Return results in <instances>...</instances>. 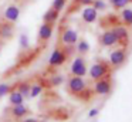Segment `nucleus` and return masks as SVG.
Instances as JSON below:
<instances>
[{
	"label": "nucleus",
	"mask_w": 132,
	"mask_h": 122,
	"mask_svg": "<svg viewBox=\"0 0 132 122\" xmlns=\"http://www.w3.org/2000/svg\"><path fill=\"white\" fill-rule=\"evenodd\" d=\"M67 90L71 95L77 96L82 101H88L92 95L91 90H88V87H87V81L84 79V77L71 75L68 82H67Z\"/></svg>",
	"instance_id": "nucleus-1"
},
{
	"label": "nucleus",
	"mask_w": 132,
	"mask_h": 122,
	"mask_svg": "<svg viewBox=\"0 0 132 122\" xmlns=\"http://www.w3.org/2000/svg\"><path fill=\"white\" fill-rule=\"evenodd\" d=\"M109 71H111V64L106 61H97L95 64H92V67L89 68V77L91 79L97 81L101 79L104 77L109 75Z\"/></svg>",
	"instance_id": "nucleus-2"
},
{
	"label": "nucleus",
	"mask_w": 132,
	"mask_h": 122,
	"mask_svg": "<svg viewBox=\"0 0 132 122\" xmlns=\"http://www.w3.org/2000/svg\"><path fill=\"white\" fill-rule=\"evenodd\" d=\"M71 75H75V77H85L88 70H87V62L84 60L82 55H78L74 58L71 64Z\"/></svg>",
	"instance_id": "nucleus-3"
},
{
	"label": "nucleus",
	"mask_w": 132,
	"mask_h": 122,
	"mask_svg": "<svg viewBox=\"0 0 132 122\" xmlns=\"http://www.w3.org/2000/svg\"><path fill=\"white\" fill-rule=\"evenodd\" d=\"M67 58H68V55H67L64 48H60V47L54 48V51H53L51 55H50L48 65L50 67H60V65H63L64 62L67 61Z\"/></svg>",
	"instance_id": "nucleus-4"
},
{
	"label": "nucleus",
	"mask_w": 132,
	"mask_h": 122,
	"mask_svg": "<svg viewBox=\"0 0 132 122\" xmlns=\"http://www.w3.org/2000/svg\"><path fill=\"white\" fill-rule=\"evenodd\" d=\"M111 87H112L111 78H109V75H106V77H104V78L95 81L94 92L98 94V95H106V94H109V91H111Z\"/></svg>",
	"instance_id": "nucleus-5"
},
{
	"label": "nucleus",
	"mask_w": 132,
	"mask_h": 122,
	"mask_svg": "<svg viewBox=\"0 0 132 122\" xmlns=\"http://www.w3.org/2000/svg\"><path fill=\"white\" fill-rule=\"evenodd\" d=\"M125 60H126L125 48H118V50L112 51L111 55H109V64L117 68V67H121V65L125 62Z\"/></svg>",
	"instance_id": "nucleus-6"
},
{
	"label": "nucleus",
	"mask_w": 132,
	"mask_h": 122,
	"mask_svg": "<svg viewBox=\"0 0 132 122\" xmlns=\"http://www.w3.org/2000/svg\"><path fill=\"white\" fill-rule=\"evenodd\" d=\"M53 28H54V24H51V23H44L40 26V28H38V34H37V40L40 43H46L48 41L50 38H51L53 36Z\"/></svg>",
	"instance_id": "nucleus-7"
},
{
	"label": "nucleus",
	"mask_w": 132,
	"mask_h": 122,
	"mask_svg": "<svg viewBox=\"0 0 132 122\" xmlns=\"http://www.w3.org/2000/svg\"><path fill=\"white\" fill-rule=\"evenodd\" d=\"M20 17V9L19 6L16 4H10L4 9L3 11V20L4 21H9V23H16Z\"/></svg>",
	"instance_id": "nucleus-8"
},
{
	"label": "nucleus",
	"mask_w": 132,
	"mask_h": 122,
	"mask_svg": "<svg viewBox=\"0 0 132 122\" xmlns=\"http://www.w3.org/2000/svg\"><path fill=\"white\" fill-rule=\"evenodd\" d=\"M100 43L104 47H112V45L118 44V38H117V36H115V33L112 30H106L101 34Z\"/></svg>",
	"instance_id": "nucleus-9"
},
{
	"label": "nucleus",
	"mask_w": 132,
	"mask_h": 122,
	"mask_svg": "<svg viewBox=\"0 0 132 122\" xmlns=\"http://www.w3.org/2000/svg\"><path fill=\"white\" fill-rule=\"evenodd\" d=\"M61 41L65 45H74L75 43L78 41L77 31L72 30V28H65V30L63 31V34H61Z\"/></svg>",
	"instance_id": "nucleus-10"
},
{
	"label": "nucleus",
	"mask_w": 132,
	"mask_h": 122,
	"mask_svg": "<svg viewBox=\"0 0 132 122\" xmlns=\"http://www.w3.org/2000/svg\"><path fill=\"white\" fill-rule=\"evenodd\" d=\"M14 34V27L13 23L9 21H2L0 23V38L2 40H10Z\"/></svg>",
	"instance_id": "nucleus-11"
},
{
	"label": "nucleus",
	"mask_w": 132,
	"mask_h": 122,
	"mask_svg": "<svg viewBox=\"0 0 132 122\" xmlns=\"http://www.w3.org/2000/svg\"><path fill=\"white\" fill-rule=\"evenodd\" d=\"M112 31L115 33V36H117V38H118V44H121V45L125 47L126 43H128V38H129L128 30H126L123 26H117V27L112 28Z\"/></svg>",
	"instance_id": "nucleus-12"
},
{
	"label": "nucleus",
	"mask_w": 132,
	"mask_h": 122,
	"mask_svg": "<svg viewBox=\"0 0 132 122\" xmlns=\"http://www.w3.org/2000/svg\"><path fill=\"white\" fill-rule=\"evenodd\" d=\"M30 113V109L27 107H24L23 104L20 105H12V108H10V115L13 116V118H24L26 115H29Z\"/></svg>",
	"instance_id": "nucleus-13"
},
{
	"label": "nucleus",
	"mask_w": 132,
	"mask_h": 122,
	"mask_svg": "<svg viewBox=\"0 0 132 122\" xmlns=\"http://www.w3.org/2000/svg\"><path fill=\"white\" fill-rule=\"evenodd\" d=\"M81 17H82V20L85 23H94L98 17V11L92 6H87L82 10V13H81Z\"/></svg>",
	"instance_id": "nucleus-14"
},
{
	"label": "nucleus",
	"mask_w": 132,
	"mask_h": 122,
	"mask_svg": "<svg viewBox=\"0 0 132 122\" xmlns=\"http://www.w3.org/2000/svg\"><path fill=\"white\" fill-rule=\"evenodd\" d=\"M58 17H60V11H57V10H54L53 7H50L48 10L43 14V21L54 24V23L58 20Z\"/></svg>",
	"instance_id": "nucleus-15"
},
{
	"label": "nucleus",
	"mask_w": 132,
	"mask_h": 122,
	"mask_svg": "<svg viewBox=\"0 0 132 122\" xmlns=\"http://www.w3.org/2000/svg\"><path fill=\"white\" fill-rule=\"evenodd\" d=\"M9 102H10V105H20L24 102V96L17 90H13L9 92Z\"/></svg>",
	"instance_id": "nucleus-16"
},
{
	"label": "nucleus",
	"mask_w": 132,
	"mask_h": 122,
	"mask_svg": "<svg viewBox=\"0 0 132 122\" xmlns=\"http://www.w3.org/2000/svg\"><path fill=\"white\" fill-rule=\"evenodd\" d=\"M77 51H78V54H80V55H85V54L89 51V44H88V41H87V40H84V38L78 40Z\"/></svg>",
	"instance_id": "nucleus-17"
},
{
	"label": "nucleus",
	"mask_w": 132,
	"mask_h": 122,
	"mask_svg": "<svg viewBox=\"0 0 132 122\" xmlns=\"http://www.w3.org/2000/svg\"><path fill=\"white\" fill-rule=\"evenodd\" d=\"M30 90H31V85L29 82H20L17 85V91L24 96V98H30Z\"/></svg>",
	"instance_id": "nucleus-18"
},
{
	"label": "nucleus",
	"mask_w": 132,
	"mask_h": 122,
	"mask_svg": "<svg viewBox=\"0 0 132 122\" xmlns=\"http://www.w3.org/2000/svg\"><path fill=\"white\" fill-rule=\"evenodd\" d=\"M121 17H122L123 23H125L126 26H132V10L123 9L122 13H121Z\"/></svg>",
	"instance_id": "nucleus-19"
},
{
	"label": "nucleus",
	"mask_w": 132,
	"mask_h": 122,
	"mask_svg": "<svg viewBox=\"0 0 132 122\" xmlns=\"http://www.w3.org/2000/svg\"><path fill=\"white\" fill-rule=\"evenodd\" d=\"M41 92H43V85L41 84L31 85V90H30V98H36V96H38Z\"/></svg>",
	"instance_id": "nucleus-20"
},
{
	"label": "nucleus",
	"mask_w": 132,
	"mask_h": 122,
	"mask_svg": "<svg viewBox=\"0 0 132 122\" xmlns=\"http://www.w3.org/2000/svg\"><path fill=\"white\" fill-rule=\"evenodd\" d=\"M65 4H67V0H53L51 7L54 9V10H57V11H61L64 7H65Z\"/></svg>",
	"instance_id": "nucleus-21"
},
{
	"label": "nucleus",
	"mask_w": 132,
	"mask_h": 122,
	"mask_svg": "<svg viewBox=\"0 0 132 122\" xmlns=\"http://www.w3.org/2000/svg\"><path fill=\"white\" fill-rule=\"evenodd\" d=\"M92 7L95 9L97 11H100V10H105V7H106V3L104 2V0H92Z\"/></svg>",
	"instance_id": "nucleus-22"
},
{
	"label": "nucleus",
	"mask_w": 132,
	"mask_h": 122,
	"mask_svg": "<svg viewBox=\"0 0 132 122\" xmlns=\"http://www.w3.org/2000/svg\"><path fill=\"white\" fill-rule=\"evenodd\" d=\"M129 2H131V0H112L111 4H112V7H114V9H117V10H118V9H123Z\"/></svg>",
	"instance_id": "nucleus-23"
},
{
	"label": "nucleus",
	"mask_w": 132,
	"mask_h": 122,
	"mask_svg": "<svg viewBox=\"0 0 132 122\" xmlns=\"http://www.w3.org/2000/svg\"><path fill=\"white\" fill-rule=\"evenodd\" d=\"M12 91V87L9 84H0V98H3L6 94H9Z\"/></svg>",
	"instance_id": "nucleus-24"
},
{
	"label": "nucleus",
	"mask_w": 132,
	"mask_h": 122,
	"mask_svg": "<svg viewBox=\"0 0 132 122\" xmlns=\"http://www.w3.org/2000/svg\"><path fill=\"white\" fill-rule=\"evenodd\" d=\"M20 45L23 50H26V48L30 47V43H29V37L26 36V34H21L20 36Z\"/></svg>",
	"instance_id": "nucleus-25"
},
{
	"label": "nucleus",
	"mask_w": 132,
	"mask_h": 122,
	"mask_svg": "<svg viewBox=\"0 0 132 122\" xmlns=\"http://www.w3.org/2000/svg\"><path fill=\"white\" fill-rule=\"evenodd\" d=\"M63 79L64 78L61 75H54V77H51V78H50V84L55 87V85H60L61 82H63Z\"/></svg>",
	"instance_id": "nucleus-26"
},
{
	"label": "nucleus",
	"mask_w": 132,
	"mask_h": 122,
	"mask_svg": "<svg viewBox=\"0 0 132 122\" xmlns=\"http://www.w3.org/2000/svg\"><path fill=\"white\" fill-rule=\"evenodd\" d=\"M77 2L82 6H91L92 4V0H77Z\"/></svg>",
	"instance_id": "nucleus-27"
},
{
	"label": "nucleus",
	"mask_w": 132,
	"mask_h": 122,
	"mask_svg": "<svg viewBox=\"0 0 132 122\" xmlns=\"http://www.w3.org/2000/svg\"><path fill=\"white\" fill-rule=\"evenodd\" d=\"M97 113H98V109H97V108H95V109H91V111H89V118H92V116H95Z\"/></svg>",
	"instance_id": "nucleus-28"
},
{
	"label": "nucleus",
	"mask_w": 132,
	"mask_h": 122,
	"mask_svg": "<svg viewBox=\"0 0 132 122\" xmlns=\"http://www.w3.org/2000/svg\"><path fill=\"white\" fill-rule=\"evenodd\" d=\"M23 122H38V121L34 118H26V119H23Z\"/></svg>",
	"instance_id": "nucleus-29"
},
{
	"label": "nucleus",
	"mask_w": 132,
	"mask_h": 122,
	"mask_svg": "<svg viewBox=\"0 0 132 122\" xmlns=\"http://www.w3.org/2000/svg\"><path fill=\"white\" fill-rule=\"evenodd\" d=\"M111 2H112V0H109V3H111Z\"/></svg>",
	"instance_id": "nucleus-30"
}]
</instances>
